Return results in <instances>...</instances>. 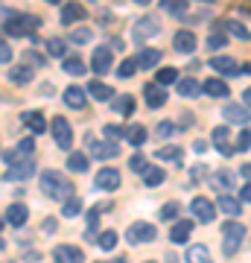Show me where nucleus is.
I'll list each match as a JSON object with an SVG mask.
<instances>
[{
    "mask_svg": "<svg viewBox=\"0 0 251 263\" xmlns=\"http://www.w3.org/2000/svg\"><path fill=\"white\" fill-rule=\"evenodd\" d=\"M70 181L62 176V173H56V170H47V173H41V193L50 199H70Z\"/></svg>",
    "mask_w": 251,
    "mask_h": 263,
    "instance_id": "f257e3e1",
    "label": "nucleus"
},
{
    "mask_svg": "<svg viewBox=\"0 0 251 263\" xmlns=\"http://www.w3.org/2000/svg\"><path fill=\"white\" fill-rule=\"evenodd\" d=\"M41 21L35 18V15H12L9 21H3V32L12 38L18 35H35V29Z\"/></svg>",
    "mask_w": 251,
    "mask_h": 263,
    "instance_id": "f03ea898",
    "label": "nucleus"
},
{
    "mask_svg": "<svg viewBox=\"0 0 251 263\" xmlns=\"http://www.w3.org/2000/svg\"><path fill=\"white\" fill-rule=\"evenodd\" d=\"M242 240H245V228H242L240 222H234V219L225 222V228H222V252L228 254V257L240 252Z\"/></svg>",
    "mask_w": 251,
    "mask_h": 263,
    "instance_id": "7ed1b4c3",
    "label": "nucleus"
},
{
    "mask_svg": "<svg viewBox=\"0 0 251 263\" xmlns=\"http://www.w3.org/2000/svg\"><path fill=\"white\" fill-rule=\"evenodd\" d=\"M35 173V158H21V161H12L6 164V181H27L29 176Z\"/></svg>",
    "mask_w": 251,
    "mask_h": 263,
    "instance_id": "20e7f679",
    "label": "nucleus"
},
{
    "mask_svg": "<svg viewBox=\"0 0 251 263\" xmlns=\"http://www.w3.org/2000/svg\"><path fill=\"white\" fill-rule=\"evenodd\" d=\"M50 129H53V141H56L59 149H70L73 146V129H70V123L65 117H56L50 123Z\"/></svg>",
    "mask_w": 251,
    "mask_h": 263,
    "instance_id": "39448f33",
    "label": "nucleus"
},
{
    "mask_svg": "<svg viewBox=\"0 0 251 263\" xmlns=\"http://www.w3.org/2000/svg\"><path fill=\"white\" fill-rule=\"evenodd\" d=\"M161 32V24L155 18H140L134 27H131V41H138V44H143L146 38H152V35H158Z\"/></svg>",
    "mask_w": 251,
    "mask_h": 263,
    "instance_id": "423d86ee",
    "label": "nucleus"
},
{
    "mask_svg": "<svg viewBox=\"0 0 251 263\" xmlns=\"http://www.w3.org/2000/svg\"><path fill=\"white\" fill-rule=\"evenodd\" d=\"M126 237H129V243H152L158 237V231H155V226H149V222H134V226H129Z\"/></svg>",
    "mask_w": 251,
    "mask_h": 263,
    "instance_id": "0eeeda50",
    "label": "nucleus"
},
{
    "mask_svg": "<svg viewBox=\"0 0 251 263\" xmlns=\"http://www.w3.org/2000/svg\"><path fill=\"white\" fill-rule=\"evenodd\" d=\"M190 214H193L199 222H214L216 219V208L210 205L205 196H196L193 202H190Z\"/></svg>",
    "mask_w": 251,
    "mask_h": 263,
    "instance_id": "6e6552de",
    "label": "nucleus"
},
{
    "mask_svg": "<svg viewBox=\"0 0 251 263\" xmlns=\"http://www.w3.org/2000/svg\"><path fill=\"white\" fill-rule=\"evenodd\" d=\"M222 117H225L228 123H240V126H248V123H251V108H248V105L231 103V105H225V108H222Z\"/></svg>",
    "mask_w": 251,
    "mask_h": 263,
    "instance_id": "1a4fd4ad",
    "label": "nucleus"
},
{
    "mask_svg": "<svg viewBox=\"0 0 251 263\" xmlns=\"http://www.w3.org/2000/svg\"><path fill=\"white\" fill-rule=\"evenodd\" d=\"M114 65V56H111V50L108 47H96L93 50V59H91V67H93V73H108Z\"/></svg>",
    "mask_w": 251,
    "mask_h": 263,
    "instance_id": "9d476101",
    "label": "nucleus"
},
{
    "mask_svg": "<svg viewBox=\"0 0 251 263\" xmlns=\"http://www.w3.org/2000/svg\"><path fill=\"white\" fill-rule=\"evenodd\" d=\"M143 97H146L149 108H161V105L167 103V91H164V85L161 82H149L146 88H143Z\"/></svg>",
    "mask_w": 251,
    "mask_h": 263,
    "instance_id": "9b49d317",
    "label": "nucleus"
},
{
    "mask_svg": "<svg viewBox=\"0 0 251 263\" xmlns=\"http://www.w3.org/2000/svg\"><path fill=\"white\" fill-rule=\"evenodd\" d=\"M96 187L100 190H117L120 187V173H117V170L114 167H103L100 170V173H96Z\"/></svg>",
    "mask_w": 251,
    "mask_h": 263,
    "instance_id": "f8f14e48",
    "label": "nucleus"
},
{
    "mask_svg": "<svg viewBox=\"0 0 251 263\" xmlns=\"http://www.w3.org/2000/svg\"><path fill=\"white\" fill-rule=\"evenodd\" d=\"M53 260L56 263H82L85 254H82V249H76V246H56Z\"/></svg>",
    "mask_w": 251,
    "mask_h": 263,
    "instance_id": "ddd939ff",
    "label": "nucleus"
},
{
    "mask_svg": "<svg viewBox=\"0 0 251 263\" xmlns=\"http://www.w3.org/2000/svg\"><path fill=\"white\" fill-rule=\"evenodd\" d=\"M228 138H231V129H228V126H216V129H214V146H216V152H222V155H234V152H237V146H231Z\"/></svg>",
    "mask_w": 251,
    "mask_h": 263,
    "instance_id": "4468645a",
    "label": "nucleus"
},
{
    "mask_svg": "<svg viewBox=\"0 0 251 263\" xmlns=\"http://www.w3.org/2000/svg\"><path fill=\"white\" fill-rule=\"evenodd\" d=\"M3 216H6V226L21 228V226L29 219V211H27V205H21V202H18V205H9V208H6V214H3Z\"/></svg>",
    "mask_w": 251,
    "mask_h": 263,
    "instance_id": "2eb2a0df",
    "label": "nucleus"
},
{
    "mask_svg": "<svg viewBox=\"0 0 251 263\" xmlns=\"http://www.w3.org/2000/svg\"><path fill=\"white\" fill-rule=\"evenodd\" d=\"M210 67H214V70H219V73H225V76L242 73V67L237 65L231 56H214V59H210Z\"/></svg>",
    "mask_w": 251,
    "mask_h": 263,
    "instance_id": "dca6fc26",
    "label": "nucleus"
},
{
    "mask_svg": "<svg viewBox=\"0 0 251 263\" xmlns=\"http://www.w3.org/2000/svg\"><path fill=\"white\" fill-rule=\"evenodd\" d=\"M172 47H176L178 53H193L196 50V35L190 32V29H178L176 38H172Z\"/></svg>",
    "mask_w": 251,
    "mask_h": 263,
    "instance_id": "f3484780",
    "label": "nucleus"
},
{
    "mask_svg": "<svg viewBox=\"0 0 251 263\" xmlns=\"http://www.w3.org/2000/svg\"><path fill=\"white\" fill-rule=\"evenodd\" d=\"M85 15H88V9H82V3H76V0L62 6V24H67V27L76 24V21H82Z\"/></svg>",
    "mask_w": 251,
    "mask_h": 263,
    "instance_id": "a211bd4d",
    "label": "nucleus"
},
{
    "mask_svg": "<svg viewBox=\"0 0 251 263\" xmlns=\"http://www.w3.org/2000/svg\"><path fill=\"white\" fill-rule=\"evenodd\" d=\"M91 155H93V158H100V161L117 158V155H120V146H117L114 141H108V143H96V141H93L91 143Z\"/></svg>",
    "mask_w": 251,
    "mask_h": 263,
    "instance_id": "6ab92c4d",
    "label": "nucleus"
},
{
    "mask_svg": "<svg viewBox=\"0 0 251 263\" xmlns=\"http://www.w3.org/2000/svg\"><path fill=\"white\" fill-rule=\"evenodd\" d=\"M190 231H193V219H178L176 226H172V231H169V240L172 243H187V237H190Z\"/></svg>",
    "mask_w": 251,
    "mask_h": 263,
    "instance_id": "aec40b11",
    "label": "nucleus"
},
{
    "mask_svg": "<svg viewBox=\"0 0 251 263\" xmlns=\"http://www.w3.org/2000/svg\"><path fill=\"white\" fill-rule=\"evenodd\" d=\"M216 208L222 211V214H228V216H240V211H242V199H234V196H219L216 199Z\"/></svg>",
    "mask_w": 251,
    "mask_h": 263,
    "instance_id": "412c9836",
    "label": "nucleus"
},
{
    "mask_svg": "<svg viewBox=\"0 0 251 263\" xmlns=\"http://www.w3.org/2000/svg\"><path fill=\"white\" fill-rule=\"evenodd\" d=\"M85 100H88V94H85L79 85H70L65 91V103L70 105V108H85Z\"/></svg>",
    "mask_w": 251,
    "mask_h": 263,
    "instance_id": "4be33fe9",
    "label": "nucleus"
},
{
    "mask_svg": "<svg viewBox=\"0 0 251 263\" xmlns=\"http://www.w3.org/2000/svg\"><path fill=\"white\" fill-rule=\"evenodd\" d=\"M111 108H114L117 114H123V117H131V114H134V97H131V94L117 97V100L111 103Z\"/></svg>",
    "mask_w": 251,
    "mask_h": 263,
    "instance_id": "5701e85b",
    "label": "nucleus"
},
{
    "mask_svg": "<svg viewBox=\"0 0 251 263\" xmlns=\"http://www.w3.org/2000/svg\"><path fill=\"white\" fill-rule=\"evenodd\" d=\"M88 94H91L93 100L105 103V100H114V88L111 85H103V82H91L88 85Z\"/></svg>",
    "mask_w": 251,
    "mask_h": 263,
    "instance_id": "b1692460",
    "label": "nucleus"
},
{
    "mask_svg": "<svg viewBox=\"0 0 251 263\" xmlns=\"http://www.w3.org/2000/svg\"><path fill=\"white\" fill-rule=\"evenodd\" d=\"M6 79H12L15 85H27L29 79H32V67H27V65H15V67H9V76Z\"/></svg>",
    "mask_w": 251,
    "mask_h": 263,
    "instance_id": "393cba45",
    "label": "nucleus"
},
{
    "mask_svg": "<svg viewBox=\"0 0 251 263\" xmlns=\"http://www.w3.org/2000/svg\"><path fill=\"white\" fill-rule=\"evenodd\" d=\"M158 62H161V50H155V47H152V50H140V53H138V65L143 67V70L155 67Z\"/></svg>",
    "mask_w": 251,
    "mask_h": 263,
    "instance_id": "a878e982",
    "label": "nucleus"
},
{
    "mask_svg": "<svg viewBox=\"0 0 251 263\" xmlns=\"http://www.w3.org/2000/svg\"><path fill=\"white\" fill-rule=\"evenodd\" d=\"M62 67H65V73H70V76H85V70H88V65L76 56H67L65 62H62Z\"/></svg>",
    "mask_w": 251,
    "mask_h": 263,
    "instance_id": "bb28decb",
    "label": "nucleus"
},
{
    "mask_svg": "<svg viewBox=\"0 0 251 263\" xmlns=\"http://www.w3.org/2000/svg\"><path fill=\"white\" fill-rule=\"evenodd\" d=\"M187 263H214V260H210V252L205 246H190L187 249Z\"/></svg>",
    "mask_w": 251,
    "mask_h": 263,
    "instance_id": "cd10ccee",
    "label": "nucleus"
},
{
    "mask_svg": "<svg viewBox=\"0 0 251 263\" xmlns=\"http://www.w3.org/2000/svg\"><path fill=\"white\" fill-rule=\"evenodd\" d=\"M205 94H210V97H228V94H231V88H228V82H222V79H207V82H205Z\"/></svg>",
    "mask_w": 251,
    "mask_h": 263,
    "instance_id": "c85d7f7f",
    "label": "nucleus"
},
{
    "mask_svg": "<svg viewBox=\"0 0 251 263\" xmlns=\"http://www.w3.org/2000/svg\"><path fill=\"white\" fill-rule=\"evenodd\" d=\"M21 120L27 123V129H32V132H35V135H41V132L47 129L44 117H41V114H38V111H27V114H24V117H21Z\"/></svg>",
    "mask_w": 251,
    "mask_h": 263,
    "instance_id": "c756f323",
    "label": "nucleus"
},
{
    "mask_svg": "<svg viewBox=\"0 0 251 263\" xmlns=\"http://www.w3.org/2000/svg\"><path fill=\"white\" fill-rule=\"evenodd\" d=\"M67 170H70V173H85V170H88V155H85V152H70Z\"/></svg>",
    "mask_w": 251,
    "mask_h": 263,
    "instance_id": "7c9ffc66",
    "label": "nucleus"
},
{
    "mask_svg": "<svg viewBox=\"0 0 251 263\" xmlns=\"http://www.w3.org/2000/svg\"><path fill=\"white\" fill-rule=\"evenodd\" d=\"M164 179H167V173L161 167H149L146 173H143V181H146V187H158V184H164Z\"/></svg>",
    "mask_w": 251,
    "mask_h": 263,
    "instance_id": "2f4dec72",
    "label": "nucleus"
},
{
    "mask_svg": "<svg viewBox=\"0 0 251 263\" xmlns=\"http://www.w3.org/2000/svg\"><path fill=\"white\" fill-rule=\"evenodd\" d=\"M126 135H129L131 146H143V143H146V138H149L146 126H131V129H126Z\"/></svg>",
    "mask_w": 251,
    "mask_h": 263,
    "instance_id": "473e14b6",
    "label": "nucleus"
},
{
    "mask_svg": "<svg viewBox=\"0 0 251 263\" xmlns=\"http://www.w3.org/2000/svg\"><path fill=\"white\" fill-rule=\"evenodd\" d=\"M210 181H214V187H216V190L228 193V190H231V184H234V176L228 173V170H222V173H216V176H214Z\"/></svg>",
    "mask_w": 251,
    "mask_h": 263,
    "instance_id": "72a5a7b5",
    "label": "nucleus"
},
{
    "mask_svg": "<svg viewBox=\"0 0 251 263\" xmlns=\"http://www.w3.org/2000/svg\"><path fill=\"white\" fill-rule=\"evenodd\" d=\"M176 91L181 97H196V94H199V82H196V79H178Z\"/></svg>",
    "mask_w": 251,
    "mask_h": 263,
    "instance_id": "f704fd0d",
    "label": "nucleus"
},
{
    "mask_svg": "<svg viewBox=\"0 0 251 263\" xmlns=\"http://www.w3.org/2000/svg\"><path fill=\"white\" fill-rule=\"evenodd\" d=\"M161 9L169 12V15H178V18H181V15L187 12V3H184V0H161Z\"/></svg>",
    "mask_w": 251,
    "mask_h": 263,
    "instance_id": "c9c22d12",
    "label": "nucleus"
},
{
    "mask_svg": "<svg viewBox=\"0 0 251 263\" xmlns=\"http://www.w3.org/2000/svg\"><path fill=\"white\" fill-rule=\"evenodd\" d=\"M225 29H228V32H231L234 38H240V41H248L251 38V32L245 27H242L240 21H228V24H225Z\"/></svg>",
    "mask_w": 251,
    "mask_h": 263,
    "instance_id": "e433bc0d",
    "label": "nucleus"
},
{
    "mask_svg": "<svg viewBox=\"0 0 251 263\" xmlns=\"http://www.w3.org/2000/svg\"><path fill=\"white\" fill-rule=\"evenodd\" d=\"M62 214L67 216V219H70V216H76V214H82V199L79 196H70L65 202V208H62Z\"/></svg>",
    "mask_w": 251,
    "mask_h": 263,
    "instance_id": "4c0bfd02",
    "label": "nucleus"
},
{
    "mask_svg": "<svg viewBox=\"0 0 251 263\" xmlns=\"http://www.w3.org/2000/svg\"><path fill=\"white\" fill-rule=\"evenodd\" d=\"M96 246H100L103 252H111L114 246H117V231H103L100 240H96Z\"/></svg>",
    "mask_w": 251,
    "mask_h": 263,
    "instance_id": "58836bf2",
    "label": "nucleus"
},
{
    "mask_svg": "<svg viewBox=\"0 0 251 263\" xmlns=\"http://www.w3.org/2000/svg\"><path fill=\"white\" fill-rule=\"evenodd\" d=\"M47 50H50V56H67V44L62 38H50L47 41Z\"/></svg>",
    "mask_w": 251,
    "mask_h": 263,
    "instance_id": "ea45409f",
    "label": "nucleus"
},
{
    "mask_svg": "<svg viewBox=\"0 0 251 263\" xmlns=\"http://www.w3.org/2000/svg\"><path fill=\"white\" fill-rule=\"evenodd\" d=\"M138 67H140V65H138V59H126V62L117 67V76H120V79H129V76L134 73Z\"/></svg>",
    "mask_w": 251,
    "mask_h": 263,
    "instance_id": "a19ab883",
    "label": "nucleus"
},
{
    "mask_svg": "<svg viewBox=\"0 0 251 263\" xmlns=\"http://www.w3.org/2000/svg\"><path fill=\"white\" fill-rule=\"evenodd\" d=\"M155 79H158L161 85H172V82L178 79V70H176V67H161Z\"/></svg>",
    "mask_w": 251,
    "mask_h": 263,
    "instance_id": "79ce46f5",
    "label": "nucleus"
},
{
    "mask_svg": "<svg viewBox=\"0 0 251 263\" xmlns=\"http://www.w3.org/2000/svg\"><path fill=\"white\" fill-rule=\"evenodd\" d=\"M158 158H164V161H176V164H181V149H178V146H164V149H158Z\"/></svg>",
    "mask_w": 251,
    "mask_h": 263,
    "instance_id": "37998d69",
    "label": "nucleus"
},
{
    "mask_svg": "<svg viewBox=\"0 0 251 263\" xmlns=\"http://www.w3.org/2000/svg\"><path fill=\"white\" fill-rule=\"evenodd\" d=\"M91 38H93V32H91V29H85V27H79V29L70 32V41H76V44H88Z\"/></svg>",
    "mask_w": 251,
    "mask_h": 263,
    "instance_id": "c03bdc74",
    "label": "nucleus"
},
{
    "mask_svg": "<svg viewBox=\"0 0 251 263\" xmlns=\"http://www.w3.org/2000/svg\"><path fill=\"white\" fill-rule=\"evenodd\" d=\"M178 211H181V208H178V202H167V205L161 208V214H158V216L169 222V219H176V216H178Z\"/></svg>",
    "mask_w": 251,
    "mask_h": 263,
    "instance_id": "a18cd8bd",
    "label": "nucleus"
},
{
    "mask_svg": "<svg viewBox=\"0 0 251 263\" xmlns=\"http://www.w3.org/2000/svg\"><path fill=\"white\" fill-rule=\"evenodd\" d=\"M248 146H251V123L240 132V138H237V149H248Z\"/></svg>",
    "mask_w": 251,
    "mask_h": 263,
    "instance_id": "49530a36",
    "label": "nucleus"
},
{
    "mask_svg": "<svg viewBox=\"0 0 251 263\" xmlns=\"http://www.w3.org/2000/svg\"><path fill=\"white\" fill-rule=\"evenodd\" d=\"M129 170H131V173H146L149 164H146V158H143V155H134V158L129 161Z\"/></svg>",
    "mask_w": 251,
    "mask_h": 263,
    "instance_id": "de8ad7c7",
    "label": "nucleus"
},
{
    "mask_svg": "<svg viewBox=\"0 0 251 263\" xmlns=\"http://www.w3.org/2000/svg\"><path fill=\"white\" fill-rule=\"evenodd\" d=\"M225 44H228V38H225L222 32H214V35L207 38V47L210 50H219V47H225Z\"/></svg>",
    "mask_w": 251,
    "mask_h": 263,
    "instance_id": "09e8293b",
    "label": "nucleus"
},
{
    "mask_svg": "<svg viewBox=\"0 0 251 263\" xmlns=\"http://www.w3.org/2000/svg\"><path fill=\"white\" fill-rule=\"evenodd\" d=\"M103 132H105V138H111V141H117V138H123V135H126L120 126H111V123H105Z\"/></svg>",
    "mask_w": 251,
    "mask_h": 263,
    "instance_id": "8fccbe9b",
    "label": "nucleus"
},
{
    "mask_svg": "<svg viewBox=\"0 0 251 263\" xmlns=\"http://www.w3.org/2000/svg\"><path fill=\"white\" fill-rule=\"evenodd\" d=\"M12 56H15V53H12V47L6 44V41H3V44H0V62H3V65H9Z\"/></svg>",
    "mask_w": 251,
    "mask_h": 263,
    "instance_id": "3c124183",
    "label": "nucleus"
},
{
    "mask_svg": "<svg viewBox=\"0 0 251 263\" xmlns=\"http://www.w3.org/2000/svg\"><path fill=\"white\" fill-rule=\"evenodd\" d=\"M172 129H176V126H172L169 120L158 123V138H169V135H172Z\"/></svg>",
    "mask_w": 251,
    "mask_h": 263,
    "instance_id": "603ef678",
    "label": "nucleus"
},
{
    "mask_svg": "<svg viewBox=\"0 0 251 263\" xmlns=\"http://www.w3.org/2000/svg\"><path fill=\"white\" fill-rule=\"evenodd\" d=\"M100 214H103V205H96L93 211H88V228H91V231H93V226H96V216Z\"/></svg>",
    "mask_w": 251,
    "mask_h": 263,
    "instance_id": "864d4df0",
    "label": "nucleus"
},
{
    "mask_svg": "<svg viewBox=\"0 0 251 263\" xmlns=\"http://www.w3.org/2000/svg\"><path fill=\"white\" fill-rule=\"evenodd\" d=\"M240 199H242V202H251V181H245V187H242Z\"/></svg>",
    "mask_w": 251,
    "mask_h": 263,
    "instance_id": "5fc2aeb1",
    "label": "nucleus"
},
{
    "mask_svg": "<svg viewBox=\"0 0 251 263\" xmlns=\"http://www.w3.org/2000/svg\"><path fill=\"white\" fill-rule=\"evenodd\" d=\"M193 152H196V155H202V152H207V143H205V141H196V143H193Z\"/></svg>",
    "mask_w": 251,
    "mask_h": 263,
    "instance_id": "6e6d98bb",
    "label": "nucleus"
},
{
    "mask_svg": "<svg viewBox=\"0 0 251 263\" xmlns=\"http://www.w3.org/2000/svg\"><path fill=\"white\" fill-rule=\"evenodd\" d=\"M240 173H242V179H245V181H251V164H242Z\"/></svg>",
    "mask_w": 251,
    "mask_h": 263,
    "instance_id": "4d7b16f0",
    "label": "nucleus"
},
{
    "mask_svg": "<svg viewBox=\"0 0 251 263\" xmlns=\"http://www.w3.org/2000/svg\"><path fill=\"white\" fill-rule=\"evenodd\" d=\"M27 56H29V59H32V62H35V65H44V59H41V56H38V53H35V50H29V53H27Z\"/></svg>",
    "mask_w": 251,
    "mask_h": 263,
    "instance_id": "13d9d810",
    "label": "nucleus"
},
{
    "mask_svg": "<svg viewBox=\"0 0 251 263\" xmlns=\"http://www.w3.org/2000/svg\"><path fill=\"white\" fill-rule=\"evenodd\" d=\"M242 103L251 108V88H245V91H242Z\"/></svg>",
    "mask_w": 251,
    "mask_h": 263,
    "instance_id": "bf43d9fd",
    "label": "nucleus"
},
{
    "mask_svg": "<svg viewBox=\"0 0 251 263\" xmlns=\"http://www.w3.org/2000/svg\"><path fill=\"white\" fill-rule=\"evenodd\" d=\"M47 3H62V0H47Z\"/></svg>",
    "mask_w": 251,
    "mask_h": 263,
    "instance_id": "052dcab7",
    "label": "nucleus"
},
{
    "mask_svg": "<svg viewBox=\"0 0 251 263\" xmlns=\"http://www.w3.org/2000/svg\"><path fill=\"white\" fill-rule=\"evenodd\" d=\"M138 3H152V0H138Z\"/></svg>",
    "mask_w": 251,
    "mask_h": 263,
    "instance_id": "680f3d73",
    "label": "nucleus"
},
{
    "mask_svg": "<svg viewBox=\"0 0 251 263\" xmlns=\"http://www.w3.org/2000/svg\"><path fill=\"white\" fill-rule=\"evenodd\" d=\"M205 3H210V0H205Z\"/></svg>",
    "mask_w": 251,
    "mask_h": 263,
    "instance_id": "e2e57ef3",
    "label": "nucleus"
},
{
    "mask_svg": "<svg viewBox=\"0 0 251 263\" xmlns=\"http://www.w3.org/2000/svg\"><path fill=\"white\" fill-rule=\"evenodd\" d=\"M91 3H93V0H91Z\"/></svg>",
    "mask_w": 251,
    "mask_h": 263,
    "instance_id": "0e129e2a",
    "label": "nucleus"
}]
</instances>
